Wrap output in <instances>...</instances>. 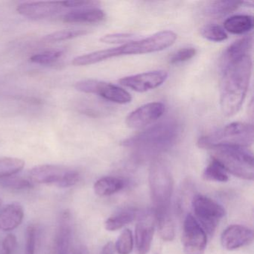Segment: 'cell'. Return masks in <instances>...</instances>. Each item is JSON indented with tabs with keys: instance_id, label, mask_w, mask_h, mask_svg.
Listing matches in <instances>:
<instances>
[{
	"instance_id": "cell-1",
	"label": "cell",
	"mask_w": 254,
	"mask_h": 254,
	"mask_svg": "<svg viewBox=\"0 0 254 254\" xmlns=\"http://www.w3.org/2000/svg\"><path fill=\"white\" fill-rule=\"evenodd\" d=\"M220 105L226 117H233L242 108L251 81L252 59L249 55L230 62L223 68Z\"/></svg>"
},
{
	"instance_id": "cell-2",
	"label": "cell",
	"mask_w": 254,
	"mask_h": 254,
	"mask_svg": "<svg viewBox=\"0 0 254 254\" xmlns=\"http://www.w3.org/2000/svg\"><path fill=\"white\" fill-rule=\"evenodd\" d=\"M181 130L178 121L168 119L127 138L123 145L131 149L139 158L154 157L172 148L180 137Z\"/></svg>"
},
{
	"instance_id": "cell-3",
	"label": "cell",
	"mask_w": 254,
	"mask_h": 254,
	"mask_svg": "<svg viewBox=\"0 0 254 254\" xmlns=\"http://www.w3.org/2000/svg\"><path fill=\"white\" fill-rule=\"evenodd\" d=\"M177 35L172 31H163L139 41H130L119 47L99 50L78 56L72 60L74 66H87L122 56L147 54L166 50L175 44Z\"/></svg>"
},
{
	"instance_id": "cell-4",
	"label": "cell",
	"mask_w": 254,
	"mask_h": 254,
	"mask_svg": "<svg viewBox=\"0 0 254 254\" xmlns=\"http://www.w3.org/2000/svg\"><path fill=\"white\" fill-rule=\"evenodd\" d=\"M212 159L216 160L235 177L247 181L254 178V156L248 148L220 145L210 148Z\"/></svg>"
},
{
	"instance_id": "cell-5",
	"label": "cell",
	"mask_w": 254,
	"mask_h": 254,
	"mask_svg": "<svg viewBox=\"0 0 254 254\" xmlns=\"http://www.w3.org/2000/svg\"><path fill=\"white\" fill-rule=\"evenodd\" d=\"M254 143V127L245 123H233L197 141L199 148L209 150L220 145L248 148Z\"/></svg>"
},
{
	"instance_id": "cell-6",
	"label": "cell",
	"mask_w": 254,
	"mask_h": 254,
	"mask_svg": "<svg viewBox=\"0 0 254 254\" xmlns=\"http://www.w3.org/2000/svg\"><path fill=\"white\" fill-rule=\"evenodd\" d=\"M148 181L154 209H170L174 190L173 177L170 169L161 159H154L151 163Z\"/></svg>"
},
{
	"instance_id": "cell-7",
	"label": "cell",
	"mask_w": 254,
	"mask_h": 254,
	"mask_svg": "<svg viewBox=\"0 0 254 254\" xmlns=\"http://www.w3.org/2000/svg\"><path fill=\"white\" fill-rule=\"evenodd\" d=\"M191 207L196 221L209 235H213L220 221L225 216L224 208L213 199L201 194H195Z\"/></svg>"
},
{
	"instance_id": "cell-8",
	"label": "cell",
	"mask_w": 254,
	"mask_h": 254,
	"mask_svg": "<svg viewBox=\"0 0 254 254\" xmlns=\"http://www.w3.org/2000/svg\"><path fill=\"white\" fill-rule=\"evenodd\" d=\"M29 175L32 181L37 184H50L62 188L73 187L80 180L77 171L56 165L35 166L30 171Z\"/></svg>"
},
{
	"instance_id": "cell-9",
	"label": "cell",
	"mask_w": 254,
	"mask_h": 254,
	"mask_svg": "<svg viewBox=\"0 0 254 254\" xmlns=\"http://www.w3.org/2000/svg\"><path fill=\"white\" fill-rule=\"evenodd\" d=\"M75 88L81 93L98 95L106 100L120 105L130 103L132 100L130 93L122 87L98 80H82L75 84Z\"/></svg>"
},
{
	"instance_id": "cell-10",
	"label": "cell",
	"mask_w": 254,
	"mask_h": 254,
	"mask_svg": "<svg viewBox=\"0 0 254 254\" xmlns=\"http://www.w3.org/2000/svg\"><path fill=\"white\" fill-rule=\"evenodd\" d=\"M182 244L186 254H203L207 245V236L191 214L185 218Z\"/></svg>"
},
{
	"instance_id": "cell-11",
	"label": "cell",
	"mask_w": 254,
	"mask_h": 254,
	"mask_svg": "<svg viewBox=\"0 0 254 254\" xmlns=\"http://www.w3.org/2000/svg\"><path fill=\"white\" fill-rule=\"evenodd\" d=\"M167 78L168 72L166 71H150L124 77L119 80V82L121 85L138 93H144L160 87L166 81Z\"/></svg>"
},
{
	"instance_id": "cell-12",
	"label": "cell",
	"mask_w": 254,
	"mask_h": 254,
	"mask_svg": "<svg viewBox=\"0 0 254 254\" xmlns=\"http://www.w3.org/2000/svg\"><path fill=\"white\" fill-rule=\"evenodd\" d=\"M166 106L161 102H151L132 111L127 118L126 125L133 129H139L154 123L164 114Z\"/></svg>"
},
{
	"instance_id": "cell-13",
	"label": "cell",
	"mask_w": 254,
	"mask_h": 254,
	"mask_svg": "<svg viewBox=\"0 0 254 254\" xmlns=\"http://www.w3.org/2000/svg\"><path fill=\"white\" fill-rule=\"evenodd\" d=\"M64 8L62 2L43 1L20 4L17 6V11L23 17L39 20L56 15L63 11Z\"/></svg>"
},
{
	"instance_id": "cell-14",
	"label": "cell",
	"mask_w": 254,
	"mask_h": 254,
	"mask_svg": "<svg viewBox=\"0 0 254 254\" xmlns=\"http://www.w3.org/2000/svg\"><path fill=\"white\" fill-rule=\"evenodd\" d=\"M254 232L251 229L239 224L229 226L223 232L221 243L224 249L234 251L252 243Z\"/></svg>"
},
{
	"instance_id": "cell-15",
	"label": "cell",
	"mask_w": 254,
	"mask_h": 254,
	"mask_svg": "<svg viewBox=\"0 0 254 254\" xmlns=\"http://www.w3.org/2000/svg\"><path fill=\"white\" fill-rule=\"evenodd\" d=\"M72 242L71 215L69 210L64 211L60 218L59 227L53 242V254H68Z\"/></svg>"
},
{
	"instance_id": "cell-16",
	"label": "cell",
	"mask_w": 254,
	"mask_h": 254,
	"mask_svg": "<svg viewBox=\"0 0 254 254\" xmlns=\"http://www.w3.org/2000/svg\"><path fill=\"white\" fill-rule=\"evenodd\" d=\"M154 233V221L151 218H144L136 224L135 228V244L137 254H147L149 252Z\"/></svg>"
},
{
	"instance_id": "cell-17",
	"label": "cell",
	"mask_w": 254,
	"mask_h": 254,
	"mask_svg": "<svg viewBox=\"0 0 254 254\" xmlns=\"http://www.w3.org/2000/svg\"><path fill=\"white\" fill-rule=\"evenodd\" d=\"M24 217L23 206L17 202L10 203L0 212V230L11 231L20 225Z\"/></svg>"
},
{
	"instance_id": "cell-18",
	"label": "cell",
	"mask_w": 254,
	"mask_h": 254,
	"mask_svg": "<svg viewBox=\"0 0 254 254\" xmlns=\"http://www.w3.org/2000/svg\"><path fill=\"white\" fill-rule=\"evenodd\" d=\"M105 17V13L99 8H82L64 14L63 21L67 23H98L104 20Z\"/></svg>"
},
{
	"instance_id": "cell-19",
	"label": "cell",
	"mask_w": 254,
	"mask_h": 254,
	"mask_svg": "<svg viewBox=\"0 0 254 254\" xmlns=\"http://www.w3.org/2000/svg\"><path fill=\"white\" fill-rule=\"evenodd\" d=\"M252 35L244 37L243 38L235 41L224 53L222 59V68L227 66L230 62H234L244 56H248L253 47Z\"/></svg>"
},
{
	"instance_id": "cell-20",
	"label": "cell",
	"mask_w": 254,
	"mask_h": 254,
	"mask_svg": "<svg viewBox=\"0 0 254 254\" xmlns=\"http://www.w3.org/2000/svg\"><path fill=\"white\" fill-rule=\"evenodd\" d=\"M154 215L160 238L166 242H172L175 238V230L170 209L155 210Z\"/></svg>"
},
{
	"instance_id": "cell-21",
	"label": "cell",
	"mask_w": 254,
	"mask_h": 254,
	"mask_svg": "<svg viewBox=\"0 0 254 254\" xmlns=\"http://www.w3.org/2000/svg\"><path fill=\"white\" fill-rule=\"evenodd\" d=\"M224 29L233 35H243L254 28V18L249 15H236L227 19Z\"/></svg>"
},
{
	"instance_id": "cell-22",
	"label": "cell",
	"mask_w": 254,
	"mask_h": 254,
	"mask_svg": "<svg viewBox=\"0 0 254 254\" xmlns=\"http://www.w3.org/2000/svg\"><path fill=\"white\" fill-rule=\"evenodd\" d=\"M125 182L117 177H104L95 183V193L101 197L111 195L123 190Z\"/></svg>"
},
{
	"instance_id": "cell-23",
	"label": "cell",
	"mask_w": 254,
	"mask_h": 254,
	"mask_svg": "<svg viewBox=\"0 0 254 254\" xmlns=\"http://www.w3.org/2000/svg\"><path fill=\"white\" fill-rule=\"evenodd\" d=\"M242 5V2H235L229 0L211 1L206 7V13L210 17H221L237 10Z\"/></svg>"
},
{
	"instance_id": "cell-24",
	"label": "cell",
	"mask_w": 254,
	"mask_h": 254,
	"mask_svg": "<svg viewBox=\"0 0 254 254\" xmlns=\"http://www.w3.org/2000/svg\"><path fill=\"white\" fill-rule=\"evenodd\" d=\"M136 218V212L131 209H126L117 212L110 217L105 223V227L108 231H116L133 222Z\"/></svg>"
},
{
	"instance_id": "cell-25",
	"label": "cell",
	"mask_w": 254,
	"mask_h": 254,
	"mask_svg": "<svg viewBox=\"0 0 254 254\" xmlns=\"http://www.w3.org/2000/svg\"><path fill=\"white\" fill-rule=\"evenodd\" d=\"M24 160L15 157L0 158V179L14 176L23 170Z\"/></svg>"
},
{
	"instance_id": "cell-26",
	"label": "cell",
	"mask_w": 254,
	"mask_h": 254,
	"mask_svg": "<svg viewBox=\"0 0 254 254\" xmlns=\"http://www.w3.org/2000/svg\"><path fill=\"white\" fill-rule=\"evenodd\" d=\"M203 178L205 181L221 183L227 182L229 180L228 175L225 169L213 159H212L209 165L205 168L203 172Z\"/></svg>"
},
{
	"instance_id": "cell-27",
	"label": "cell",
	"mask_w": 254,
	"mask_h": 254,
	"mask_svg": "<svg viewBox=\"0 0 254 254\" xmlns=\"http://www.w3.org/2000/svg\"><path fill=\"white\" fill-rule=\"evenodd\" d=\"M87 33L88 32L85 29H64L46 35L42 40L45 43L62 42L83 36Z\"/></svg>"
},
{
	"instance_id": "cell-28",
	"label": "cell",
	"mask_w": 254,
	"mask_h": 254,
	"mask_svg": "<svg viewBox=\"0 0 254 254\" xmlns=\"http://www.w3.org/2000/svg\"><path fill=\"white\" fill-rule=\"evenodd\" d=\"M114 245L119 254H130L133 248V236L131 230L129 229L123 230Z\"/></svg>"
},
{
	"instance_id": "cell-29",
	"label": "cell",
	"mask_w": 254,
	"mask_h": 254,
	"mask_svg": "<svg viewBox=\"0 0 254 254\" xmlns=\"http://www.w3.org/2000/svg\"><path fill=\"white\" fill-rule=\"evenodd\" d=\"M203 38L212 42H221L227 39L228 36L224 29L218 25H206L200 29Z\"/></svg>"
},
{
	"instance_id": "cell-30",
	"label": "cell",
	"mask_w": 254,
	"mask_h": 254,
	"mask_svg": "<svg viewBox=\"0 0 254 254\" xmlns=\"http://www.w3.org/2000/svg\"><path fill=\"white\" fill-rule=\"evenodd\" d=\"M64 55L60 50H48L34 55L30 58V62L40 65H49L57 62Z\"/></svg>"
},
{
	"instance_id": "cell-31",
	"label": "cell",
	"mask_w": 254,
	"mask_h": 254,
	"mask_svg": "<svg viewBox=\"0 0 254 254\" xmlns=\"http://www.w3.org/2000/svg\"><path fill=\"white\" fill-rule=\"evenodd\" d=\"M0 186L11 190H22L31 189L33 184L28 180L20 178H6L0 179Z\"/></svg>"
},
{
	"instance_id": "cell-32",
	"label": "cell",
	"mask_w": 254,
	"mask_h": 254,
	"mask_svg": "<svg viewBox=\"0 0 254 254\" xmlns=\"http://www.w3.org/2000/svg\"><path fill=\"white\" fill-rule=\"evenodd\" d=\"M134 38V35L129 33L109 34L104 35L100 41L104 44H127Z\"/></svg>"
},
{
	"instance_id": "cell-33",
	"label": "cell",
	"mask_w": 254,
	"mask_h": 254,
	"mask_svg": "<svg viewBox=\"0 0 254 254\" xmlns=\"http://www.w3.org/2000/svg\"><path fill=\"white\" fill-rule=\"evenodd\" d=\"M195 55L196 50L194 48L181 49L172 56L170 63L172 64L184 63V62H188L190 59H192Z\"/></svg>"
},
{
	"instance_id": "cell-34",
	"label": "cell",
	"mask_w": 254,
	"mask_h": 254,
	"mask_svg": "<svg viewBox=\"0 0 254 254\" xmlns=\"http://www.w3.org/2000/svg\"><path fill=\"white\" fill-rule=\"evenodd\" d=\"M36 248V228L29 225L26 230V245L25 254H35Z\"/></svg>"
},
{
	"instance_id": "cell-35",
	"label": "cell",
	"mask_w": 254,
	"mask_h": 254,
	"mask_svg": "<svg viewBox=\"0 0 254 254\" xmlns=\"http://www.w3.org/2000/svg\"><path fill=\"white\" fill-rule=\"evenodd\" d=\"M64 8H73L82 9V8H97L99 2L96 1H87V0H82V1H63L62 2Z\"/></svg>"
},
{
	"instance_id": "cell-36",
	"label": "cell",
	"mask_w": 254,
	"mask_h": 254,
	"mask_svg": "<svg viewBox=\"0 0 254 254\" xmlns=\"http://www.w3.org/2000/svg\"><path fill=\"white\" fill-rule=\"evenodd\" d=\"M17 247V240L14 234L7 235L2 242V248L5 254H13Z\"/></svg>"
},
{
	"instance_id": "cell-37",
	"label": "cell",
	"mask_w": 254,
	"mask_h": 254,
	"mask_svg": "<svg viewBox=\"0 0 254 254\" xmlns=\"http://www.w3.org/2000/svg\"><path fill=\"white\" fill-rule=\"evenodd\" d=\"M115 251V245L114 242H109L104 246L101 254H114Z\"/></svg>"
},
{
	"instance_id": "cell-38",
	"label": "cell",
	"mask_w": 254,
	"mask_h": 254,
	"mask_svg": "<svg viewBox=\"0 0 254 254\" xmlns=\"http://www.w3.org/2000/svg\"><path fill=\"white\" fill-rule=\"evenodd\" d=\"M1 205H2V200L0 199V207H1Z\"/></svg>"
},
{
	"instance_id": "cell-39",
	"label": "cell",
	"mask_w": 254,
	"mask_h": 254,
	"mask_svg": "<svg viewBox=\"0 0 254 254\" xmlns=\"http://www.w3.org/2000/svg\"></svg>"
}]
</instances>
